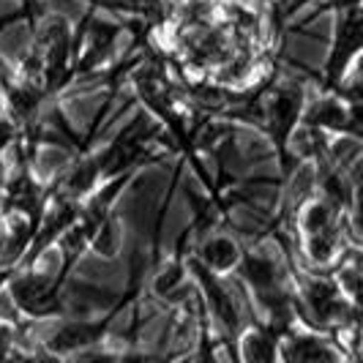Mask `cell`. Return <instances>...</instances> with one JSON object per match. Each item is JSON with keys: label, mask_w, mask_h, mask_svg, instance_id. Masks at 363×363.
Instances as JSON below:
<instances>
[{"label": "cell", "mask_w": 363, "mask_h": 363, "mask_svg": "<svg viewBox=\"0 0 363 363\" xmlns=\"http://www.w3.org/2000/svg\"><path fill=\"white\" fill-rule=\"evenodd\" d=\"M186 271H189V265H183L181 259H178V262H172V265H167V268L156 276V281H153V290H156V295L169 298L175 290H181L183 279H186Z\"/></svg>", "instance_id": "obj_7"}, {"label": "cell", "mask_w": 363, "mask_h": 363, "mask_svg": "<svg viewBox=\"0 0 363 363\" xmlns=\"http://www.w3.org/2000/svg\"><path fill=\"white\" fill-rule=\"evenodd\" d=\"M240 257H243V249H240V243H238L235 238L211 235L205 243H200L194 262H200L208 273L221 276V273L235 271L238 265H240Z\"/></svg>", "instance_id": "obj_5"}, {"label": "cell", "mask_w": 363, "mask_h": 363, "mask_svg": "<svg viewBox=\"0 0 363 363\" xmlns=\"http://www.w3.org/2000/svg\"><path fill=\"white\" fill-rule=\"evenodd\" d=\"M17 140V126L9 115H0V156L11 147V143Z\"/></svg>", "instance_id": "obj_8"}, {"label": "cell", "mask_w": 363, "mask_h": 363, "mask_svg": "<svg viewBox=\"0 0 363 363\" xmlns=\"http://www.w3.org/2000/svg\"><path fill=\"white\" fill-rule=\"evenodd\" d=\"M295 290H298V301L306 309V317L317 325H342L347 311H352L347 306L350 301L342 295L333 279L309 276V279H301Z\"/></svg>", "instance_id": "obj_3"}, {"label": "cell", "mask_w": 363, "mask_h": 363, "mask_svg": "<svg viewBox=\"0 0 363 363\" xmlns=\"http://www.w3.org/2000/svg\"><path fill=\"white\" fill-rule=\"evenodd\" d=\"M279 352L287 363H342V352L320 333H290Z\"/></svg>", "instance_id": "obj_4"}, {"label": "cell", "mask_w": 363, "mask_h": 363, "mask_svg": "<svg viewBox=\"0 0 363 363\" xmlns=\"http://www.w3.org/2000/svg\"><path fill=\"white\" fill-rule=\"evenodd\" d=\"M240 358L243 363H276L279 361V342L268 328H249L240 339Z\"/></svg>", "instance_id": "obj_6"}, {"label": "cell", "mask_w": 363, "mask_h": 363, "mask_svg": "<svg viewBox=\"0 0 363 363\" xmlns=\"http://www.w3.org/2000/svg\"><path fill=\"white\" fill-rule=\"evenodd\" d=\"M259 107H262V126L268 128V134L273 137L279 153L284 156L292 131L298 128L301 118H303V88L295 85V82L276 85L262 99Z\"/></svg>", "instance_id": "obj_1"}, {"label": "cell", "mask_w": 363, "mask_h": 363, "mask_svg": "<svg viewBox=\"0 0 363 363\" xmlns=\"http://www.w3.org/2000/svg\"><path fill=\"white\" fill-rule=\"evenodd\" d=\"M361 55V9L355 11H342L336 14V30H333V44L325 63V88L333 91L342 85L347 74L355 69V60Z\"/></svg>", "instance_id": "obj_2"}]
</instances>
